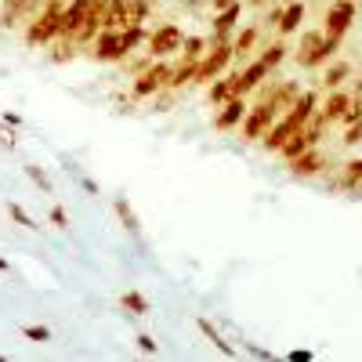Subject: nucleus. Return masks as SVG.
Here are the masks:
<instances>
[{"mask_svg": "<svg viewBox=\"0 0 362 362\" xmlns=\"http://www.w3.org/2000/svg\"><path fill=\"white\" fill-rule=\"evenodd\" d=\"M315 112H319V95H315V90H305V95H297V102L276 119V124L268 127V134L261 138V145L268 148V153H279V145H283L297 127H305Z\"/></svg>", "mask_w": 362, "mask_h": 362, "instance_id": "obj_1", "label": "nucleus"}, {"mask_svg": "<svg viewBox=\"0 0 362 362\" xmlns=\"http://www.w3.org/2000/svg\"><path fill=\"white\" fill-rule=\"evenodd\" d=\"M148 40L145 25H127V29H102V33L95 37V44H90V54H95V62H124V58L141 44Z\"/></svg>", "mask_w": 362, "mask_h": 362, "instance_id": "obj_2", "label": "nucleus"}, {"mask_svg": "<svg viewBox=\"0 0 362 362\" xmlns=\"http://www.w3.org/2000/svg\"><path fill=\"white\" fill-rule=\"evenodd\" d=\"M62 8H66V0H47L37 11V18L25 25V44L29 47H44V44L62 37Z\"/></svg>", "mask_w": 362, "mask_h": 362, "instance_id": "obj_3", "label": "nucleus"}, {"mask_svg": "<svg viewBox=\"0 0 362 362\" xmlns=\"http://www.w3.org/2000/svg\"><path fill=\"white\" fill-rule=\"evenodd\" d=\"M337 47H341V40H337V37H326L322 29H308V33L300 37V47H297V62L305 66V69H315V66L329 62Z\"/></svg>", "mask_w": 362, "mask_h": 362, "instance_id": "obj_4", "label": "nucleus"}, {"mask_svg": "<svg viewBox=\"0 0 362 362\" xmlns=\"http://www.w3.org/2000/svg\"><path fill=\"white\" fill-rule=\"evenodd\" d=\"M170 76H174V66L167 62V58H156L153 66L141 69V73L134 76L131 95H134V98H153V95H160V90H167Z\"/></svg>", "mask_w": 362, "mask_h": 362, "instance_id": "obj_5", "label": "nucleus"}, {"mask_svg": "<svg viewBox=\"0 0 362 362\" xmlns=\"http://www.w3.org/2000/svg\"><path fill=\"white\" fill-rule=\"evenodd\" d=\"M322 127H326V119H322V116L315 112V116L308 119L305 127H297V131H293V134H290V138H286V141L279 145V156H283V160L290 163L293 156H300V153H305V148L319 145V134H322Z\"/></svg>", "mask_w": 362, "mask_h": 362, "instance_id": "obj_6", "label": "nucleus"}, {"mask_svg": "<svg viewBox=\"0 0 362 362\" xmlns=\"http://www.w3.org/2000/svg\"><path fill=\"white\" fill-rule=\"evenodd\" d=\"M276 119H279V109H276V105H272V102H257V105L243 116V127H239V134H243L247 145H250V141H261Z\"/></svg>", "mask_w": 362, "mask_h": 362, "instance_id": "obj_7", "label": "nucleus"}, {"mask_svg": "<svg viewBox=\"0 0 362 362\" xmlns=\"http://www.w3.org/2000/svg\"><path fill=\"white\" fill-rule=\"evenodd\" d=\"M232 44L228 40H214V47H210L203 58H199V69H196V83H210V80H218L225 69H228V62H232Z\"/></svg>", "mask_w": 362, "mask_h": 362, "instance_id": "obj_8", "label": "nucleus"}, {"mask_svg": "<svg viewBox=\"0 0 362 362\" xmlns=\"http://www.w3.org/2000/svg\"><path fill=\"white\" fill-rule=\"evenodd\" d=\"M181 44H185V33H181L174 22H167V25L148 33V54H156V58H167V54L181 51Z\"/></svg>", "mask_w": 362, "mask_h": 362, "instance_id": "obj_9", "label": "nucleus"}, {"mask_svg": "<svg viewBox=\"0 0 362 362\" xmlns=\"http://www.w3.org/2000/svg\"><path fill=\"white\" fill-rule=\"evenodd\" d=\"M98 0H69V4L62 8V37L66 40H76V33L87 25L90 11H95Z\"/></svg>", "mask_w": 362, "mask_h": 362, "instance_id": "obj_10", "label": "nucleus"}, {"mask_svg": "<svg viewBox=\"0 0 362 362\" xmlns=\"http://www.w3.org/2000/svg\"><path fill=\"white\" fill-rule=\"evenodd\" d=\"M351 22H355V0H334L329 11H326V29H322V33L341 40L351 29Z\"/></svg>", "mask_w": 362, "mask_h": 362, "instance_id": "obj_11", "label": "nucleus"}, {"mask_svg": "<svg viewBox=\"0 0 362 362\" xmlns=\"http://www.w3.org/2000/svg\"><path fill=\"white\" fill-rule=\"evenodd\" d=\"M268 73H272V69H268L264 58H254V62H247L243 69L235 73V80H232L235 95H250V90H257V87L264 83V76H268Z\"/></svg>", "mask_w": 362, "mask_h": 362, "instance_id": "obj_12", "label": "nucleus"}, {"mask_svg": "<svg viewBox=\"0 0 362 362\" xmlns=\"http://www.w3.org/2000/svg\"><path fill=\"white\" fill-rule=\"evenodd\" d=\"M286 167H290L293 177H315V174H322V167H326V153H322L319 145H312V148H305L300 156H293Z\"/></svg>", "mask_w": 362, "mask_h": 362, "instance_id": "obj_13", "label": "nucleus"}, {"mask_svg": "<svg viewBox=\"0 0 362 362\" xmlns=\"http://www.w3.org/2000/svg\"><path fill=\"white\" fill-rule=\"evenodd\" d=\"M218 109H221V112L214 116V131H232V127H239V124H243V116L250 112L243 95L228 98V102H225V105H218Z\"/></svg>", "mask_w": 362, "mask_h": 362, "instance_id": "obj_14", "label": "nucleus"}, {"mask_svg": "<svg viewBox=\"0 0 362 362\" xmlns=\"http://www.w3.org/2000/svg\"><path fill=\"white\" fill-rule=\"evenodd\" d=\"M40 8V0H4L0 4V29H15Z\"/></svg>", "mask_w": 362, "mask_h": 362, "instance_id": "obj_15", "label": "nucleus"}, {"mask_svg": "<svg viewBox=\"0 0 362 362\" xmlns=\"http://www.w3.org/2000/svg\"><path fill=\"white\" fill-rule=\"evenodd\" d=\"M261 87H264V83H261ZM297 95H300L297 83H293V80H283V83H276V87H264V90H261V102H272L279 112H286V109L297 102Z\"/></svg>", "mask_w": 362, "mask_h": 362, "instance_id": "obj_16", "label": "nucleus"}, {"mask_svg": "<svg viewBox=\"0 0 362 362\" xmlns=\"http://www.w3.org/2000/svg\"><path fill=\"white\" fill-rule=\"evenodd\" d=\"M232 80H235V73H221L218 80H210V83H206V102H210V105H225L228 98H235Z\"/></svg>", "mask_w": 362, "mask_h": 362, "instance_id": "obj_17", "label": "nucleus"}, {"mask_svg": "<svg viewBox=\"0 0 362 362\" xmlns=\"http://www.w3.org/2000/svg\"><path fill=\"white\" fill-rule=\"evenodd\" d=\"M351 105V95H344V90L337 87V90H329L326 95V102H322V109H319V116L326 119V124H334V119H341L344 116V109Z\"/></svg>", "mask_w": 362, "mask_h": 362, "instance_id": "obj_18", "label": "nucleus"}, {"mask_svg": "<svg viewBox=\"0 0 362 362\" xmlns=\"http://www.w3.org/2000/svg\"><path fill=\"white\" fill-rule=\"evenodd\" d=\"M131 25V0H109L105 4V29H127Z\"/></svg>", "mask_w": 362, "mask_h": 362, "instance_id": "obj_19", "label": "nucleus"}, {"mask_svg": "<svg viewBox=\"0 0 362 362\" xmlns=\"http://www.w3.org/2000/svg\"><path fill=\"white\" fill-rule=\"evenodd\" d=\"M235 22H239V4H232L225 11H214V40H228Z\"/></svg>", "mask_w": 362, "mask_h": 362, "instance_id": "obj_20", "label": "nucleus"}, {"mask_svg": "<svg viewBox=\"0 0 362 362\" xmlns=\"http://www.w3.org/2000/svg\"><path fill=\"white\" fill-rule=\"evenodd\" d=\"M196 69H199V62H192V58H185L181 66H174V76H170L167 90H181L185 83H196Z\"/></svg>", "mask_w": 362, "mask_h": 362, "instance_id": "obj_21", "label": "nucleus"}, {"mask_svg": "<svg viewBox=\"0 0 362 362\" xmlns=\"http://www.w3.org/2000/svg\"><path fill=\"white\" fill-rule=\"evenodd\" d=\"M300 22H305V4H286L283 8V18H279V33H293V29H300Z\"/></svg>", "mask_w": 362, "mask_h": 362, "instance_id": "obj_22", "label": "nucleus"}, {"mask_svg": "<svg viewBox=\"0 0 362 362\" xmlns=\"http://www.w3.org/2000/svg\"><path fill=\"white\" fill-rule=\"evenodd\" d=\"M119 308L131 312V315H148V297L138 293V290H127L124 297H119Z\"/></svg>", "mask_w": 362, "mask_h": 362, "instance_id": "obj_23", "label": "nucleus"}, {"mask_svg": "<svg viewBox=\"0 0 362 362\" xmlns=\"http://www.w3.org/2000/svg\"><path fill=\"white\" fill-rule=\"evenodd\" d=\"M341 189H348V192H358V189H362V160H351V163H344V174H341Z\"/></svg>", "mask_w": 362, "mask_h": 362, "instance_id": "obj_24", "label": "nucleus"}, {"mask_svg": "<svg viewBox=\"0 0 362 362\" xmlns=\"http://www.w3.org/2000/svg\"><path fill=\"white\" fill-rule=\"evenodd\" d=\"M254 44H257V25L243 29V33L235 37V44H232V54H235V58H247V54L254 51Z\"/></svg>", "mask_w": 362, "mask_h": 362, "instance_id": "obj_25", "label": "nucleus"}, {"mask_svg": "<svg viewBox=\"0 0 362 362\" xmlns=\"http://www.w3.org/2000/svg\"><path fill=\"white\" fill-rule=\"evenodd\" d=\"M196 326H199V334H203V337H206L210 344H214L218 351H225V355H235V348H232V344H228V341H225V337H221V334H218V329H214V326H210L206 319H199Z\"/></svg>", "mask_w": 362, "mask_h": 362, "instance_id": "obj_26", "label": "nucleus"}, {"mask_svg": "<svg viewBox=\"0 0 362 362\" xmlns=\"http://www.w3.org/2000/svg\"><path fill=\"white\" fill-rule=\"evenodd\" d=\"M116 214H119V221H124V228H127L131 235H138V232H141V225H138V214L131 210V203H127L124 196L116 199Z\"/></svg>", "mask_w": 362, "mask_h": 362, "instance_id": "obj_27", "label": "nucleus"}, {"mask_svg": "<svg viewBox=\"0 0 362 362\" xmlns=\"http://www.w3.org/2000/svg\"><path fill=\"white\" fill-rule=\"evenodd\" d=\"M348 73H351V66L348 62H334L326 69V76H322V83H326V90H337L344 80H348Z\"/></svg>", "mask_w": 362, "mask_h": 362, "instance_id": "obj_28", "label": "nucleus"}, {"mask_svg": "<svg viewBox=\"0 0 362 362\" xmlns=\"http://www.w3.org/2000/svg\"><path fill=\"white\" fill-rule=\"evenodd\" d=\"M8 214H11V221L15 225H22V228H29V232H40V225L29 218V210L22 206V203H8Z\"/></svg>", "mask_w": 362, "mask_h": 362, "instance_id": "obj_29", "label": "nucleus"}, {"mask_svg": "<svg viewBox=\"0 0 362 362\" xmlns=\"http://www.w3.org/2000/svg\"><path fill=\"white\" fill-rule=\"evenodd\" d=\"M203 54H206V40H203V37H185V44H181V58H192V62H199Z\"/></svg>", "mask_w": 362, "mask_h": 362, "instance_id": "obj_30", "label": "nucleus"}, {"mask_svg": "<svg viewBox=\"0 0 362 362\" xmlns=\"http://www.w3.org/2000/svg\"><path fill=\"white\" fill-rule=\"evenodd\" d=\"M286 51H290V47H286L283 40H276V44H268V47H264V54H261V58L268 62V69H276V66L283 62V58H286Z\"/></svg>", "mask_w": 362, "mask_h": 362, "instance_id": "obj_31", "label": "nucleus"}, {"mask_svg": "<svg viewBox=\"0 0 362 362\" xmlns=\"http://www.w3.org/2000/svg\"><path fill=\"white\" fill-rule=\"evenodd\" d=\"M22 337L33 341V344H47L51 341V329L47 326H22Z\"/></svg>", "mask_w": 362, "mask_h": 362, "instance_id": "obj_32", "label": "nucleus"}, {"mask_svg": "<svg viewBox=\"0 0 362 362\" xmlns=\"http://www.w3.org/2000/svg\"><path fill=\"white\" fill-rule=\"evenodd\" d=\"M148 18V0H131V25H145Z\"/></svg>", "mask_w": 362, "mask_h": 362, "instance_id": "obj_33", "label": "nucleus"}, {"mask_svg": "<svg viewBox=\"0 0 362 362\" xmlns=\"http://www.w3.org/2000/svg\"><path fill=\"white\" fill-rule=\"evenodd\" d=\"M358 119H362V95L351 98V105H348L344 116H341V124H358Z\"/></svg>", "mask_w": 362, "mask_h": 362, "instance_id": "obj_34", "label": "nucleus"}, {"mask_svg": "<svg viewBox=\"0 0 362 362\" xmlns=\"http://www.w3.org/2000/svg\"><path fill=\"white\" fill-rule=\"evenodd\" d=\"M25 174H29V177H33V181H37V185H40L44 192H51V181L44 177V170H40V167H33V163H29V167H25Z\"/></svg>", "mask_w": 362, "mask_h": 362, "instance_id": "obj_35", "label": "nucleus"}, {"mask_svg": "<svg viewBox=\"0 0 362 362\" xmlns=\"http://www.w3.org/2000/svg\"><path fill=\"white\" fill-rule=\"evenodd\" d=\"M358 141H362V119L348 124V131H344V145H358Z\"/></svg>", "mask_w": 362, "mask_h": 362, "instance_id": "obj_36", "label": "nucleus"}, {"mask_svg": "<svg viewBox=\"0 0 362 362\" xmlns=\"http://www.w3.org/2000/svg\"><path fill=\"white\" fill-rule=\"evenodd\" d=\"M138 348H141L145 355H160V344H156L153 337H148V334H141V337H138Z\"/></svg>", "mask_w": 362, "mask_h": 362, "instance_id": "obj_37", "label": "nucleus"}, {"mask_svg": "<svg viewBox=\"0 0 362 362\" xmlns=\"http://www.w3.org/2000/svg\"><path fill=\"white\" fill-rule=\"evenodd\" d=\"M51 221H54L58 228H69V214H66L62 206H51Z\"/></svg>", "mask_w": 362, "mask_h": 362, "instance_id": "obj_38", "label": "nucleus"}, {"mask_svg": "<svg viewBox=\"0 0 362 362\" xmlns=\"http://www.w3.org/2000/svg\"><path fill=\"white\" fill-rule=\"evenodd\" d=\"M214 4V11H225V8H232V4H239V0H210Z\"/></svg>", "mask_w": 362, "mask_h": 362, "instance_id": "obj_39", "label": "nucleus"}, {"mask_svg": "<svg viewBox=\"0 0 362 362\" xmlns=\"http://www.w3.org/2000/svg\"><path fill=\"white\" fill-rule=\"evenodd\" d=\"M0 145H8V148H11V145H15V138H11V134H4V131H0Z\"/></svg>", "mask_w": 362, "mask_h": 362, "instance_id": "obj_40", "label": "nucleus"}, {"mask_svg": "<svg viewBox=\"0 0 362 362\" xmlns=\"http://www.w3.org/2000/svg\"><path fill=\"white\" fill-rule=\"evenodd\" d=\"M247 4H250V8H261V4H264V0H247Z\"/></svg>", "mask_w": 362, "mask_h": 362, "instance_id": "obj_41", "label": "nucleus"}, {"mask_svg": "<svg viewBox=\"0 0 362 362\" xmlns=\"http://www.w3.org/2000/svg\"><path fill=\"white\" fill-rule=\"evenodd\" d=\"M0 272H8V261L4 257H0Z\"/></svg>", "mask_w": 362, "mask_h": 362, "instance_id": "obj_42", "label": "nucleus"}, {"mask_svg": "<svg viewBox=\"0 0 362 362\" xmlns=\"http://www.w3.org/2000/svg\"><path fill=\"white\" fill-rule=\"evenodd\" d=\"M355 95H362V76H358V87H355Z\"/></svg>", "mask_w": 362, "mask_h": 362, "instance_id": "obj_43", "label": "nucleus"}]
</instances>
